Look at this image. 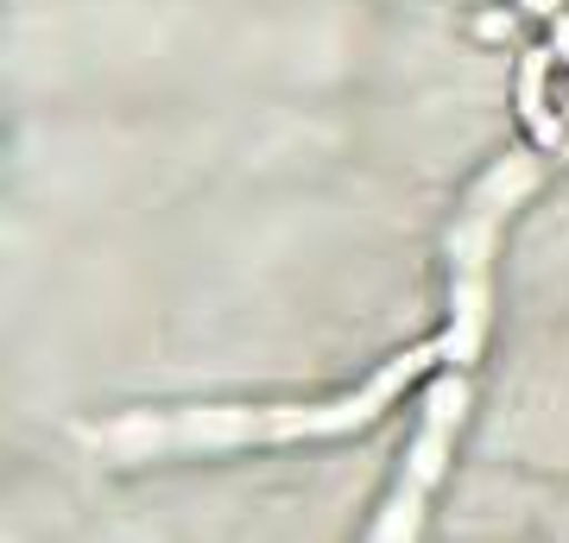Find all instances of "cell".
I'll return each instance as SVG.
<instances>
[{
	"label": "cell",
	"mask_w": 569,
	"mask_h": 543,
	"mask_svg": "<svg viewBox=\"0 0 569 543\" xmlns=\"http://www.w3.org/2000/svg\"><path fill=\"white\" fill-rule=\"evenodd\" d=\"M443 361V342H418L392 366H380L361 392L336 404H266V411H171V418H121L102 423L96 443L108 455H159V449H241V443H298V436H342L361 430L406 392L425 366Z\"/></svg>",
	"instance_id": "6da1fadb"
},
{
	"label": "cell",
	"mask_w": 569,
	"mask_h": 543,
	"mask_svg": "<svg viewBox=\"0 0 569 543\" xmlns=\"http://www.w3.org/2000/svg\"><path fill=\"white\" fill-rule=\"evenodd\" d=\"M545 164H550L545 145H538V152H507L488 178L468 190L462 222H456V234H449V265H456V291H449V303H456V322H449V335H443V361L475 366V354H481V329H488L493 228H500V215L526 197L531 183L545 178Z\"/></svg>",
	"instance_id": "7a4b0ae2"
},
{
	"label": "cell",
	"mask_w": 569,
	"mask_h": 543,
	"mask_svg": "<svg viewBox=\"0 0 569 543\" xmlns=\"http://www.w3.org/2000/svg\"><path fill=\"white\" fill-rule=\"evenodd\" d=\"M462 411H468V380H443L437 392H430L425 436L411 443L406 481H399V493H392V505L380 512V524H373V537H367V543H411V537H418V524H425V500H430V486H437V474H443V462H449V436H456Z\"/></svg>",
	"instance_id": "3957f363"
}]
</instances>
